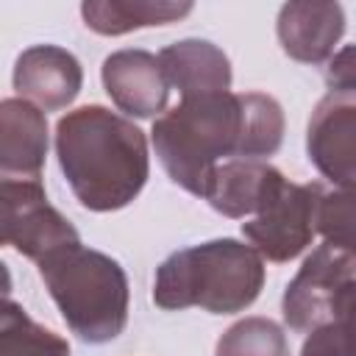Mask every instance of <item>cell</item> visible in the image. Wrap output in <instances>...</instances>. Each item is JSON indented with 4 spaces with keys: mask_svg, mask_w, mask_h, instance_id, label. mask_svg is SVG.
I'll return each mask as SVG.
<instances>
[{
    "mask_svg": "<svg viewBox=\"0 0 356 356\" xmlns=\"http://www.w3.org/2000/svg\"><path fill=\"white\" fill-rule=\"evenodd\" d=\"M153 147L172 184L203 197L211 170L225 156L264 159L284 142V108L261 92L181 97L153 122Z\"/></svg>",
    "mask_w": 356,
    "mask_h": 356,
    "instance_id": "6da1fadb",
    "label": "cell"
},
{
    "mask_svg": "<svg viewBox=\"0 0 356 356\" xmlns=\"http://www.w3.org/2000/svg\"><path fill=\"white\" fill-rule=\"evenodd\" d=\"M58 167L89 211L125 209L147 184L150 156L145 134L106 106H81L56 125Z\"/></svg>",
    "mask_w": 356,
    "mask_h": 356,
    "instance_id": "7a4b0ae2",
    "label": "cell"
},
{
    "mask_svg": "<svg viewBox=\"0 0 356 356\" xmlns=\"http://www.w3.org/2000/svg\"><path fill=\"white\" fill-rule=\"evenodd\" d=\"M264 286V259L239 239H211L170 253L153 278V303L167 312L197 306L211 314L245 312Z\"/></svg>",
    "mask_w": 356,
    "mask_h": 356,
    "instance_id": "3957f363",
    "label": "cell"
},
{
    "mask_svg": "<svg viewBox=\"0 0 356 356\" xmlns=\"http://www.w3.org/2000/svg\"><path fill=\"white\" fill-rule=\"evenodd\" d=\"M70 331L89 345L111 342L128 323V275L117 259L81 242L56 248L36 261Z\"/></svg>",
    "mask_w": 356,
    "mask_h": 356,
    "instance_id": "277c9868",
    "label": "cell"
},
{
    "mask_svg": "<svg viewBox=\"0 0 356 356\" xmlns=\"http://www.w3.org/2000/svg\"><path fill=\"white\" fill-rule=\"evenodd\" d=\"M356 261L353 250L323 242L300 264L281 298L284 323L292 331H312L317 325L348 320L353 312Z\"/></svg>",
    "mask_w": 356,
    "mask_h": 356,
    "instance_id": "5b68a950",
    "label": "cell"
},
{
    "mask_svg": "<svg viewBox=\"0 0 356 356\" xmlns=\"http://www.w3.org/2000/svg\"><path fill=\"white\" fill-rule=\"evenodd\" d=\"M81 242L75 225L47 203L39 181H0V248L14 245L39 261L56 248Z\"/></svg>",
    "mask_w": 356,
    "mask_h": 356,
    "instance_id": "8992f818",
    "label": "cell"
},
{
    "mask_svg": "<svg viewBox=\"0 0 356 356\" xmlns=\"http://www.w3.org/2000/svg\"><path fill=\"white\" fill-rule=\"evenodd\" d=\"M323 184H292L286 181L281 192L270 200L264 211L242 222V234L250 248L267 261H289L300 256L317 234V203Z\"/></svg>",
    "mask_w": 356,
    "mask_h": 356,
    "instance_id": "52a82bcc",
    "label": "cell"
},
{
    "mask_svg": "<svg viewBox=\"0 0 356 356\" xmlns=\"http://www.w3.org/2000/svg\"><path fill=\"white\" fill-rule=\"evenodd\" d=\"M309 161L337 189L356 178V92H328L312 111L306 131Z\"/></svg>",
    "mask_w": 356,
    "mask_h": 356,
    "instance_id": "ba28073f",
    "label": "cell"
},
{
    "mask_svg": "<svg viewBox=\"0 0 356 356\" xmlns=\"http://www.w3.org/2000/svg\"><path fill=\"white\" fill-rule=\"evenodd\" d=\"M11 83L17 95L36 108L58 111L78 97L83 70L70 50L58 44H33L17 56Z\"/></svg>",
    "mask_w": 356,
    "mask_h": 356,
    "instance_id": "9c48e42d",
    "label": "cell"
},
{
    "mask_svg": "<svg viewBox=\"0 0 356 356\" xmlns=\"http://www.w3.org/2000/svg\"><path fill=\"white\" fill-rule=\"evenodd\" d=\"M286 184L284 172L259 159H228L209 175L203 197L214 211L231 220L256 217Z\"/></svg>",
    "mask_w": 356,
    "mask_h": 356,
    "instance_id": "30bf717a",
    "label": "cell"
},
{
    "mask_svg": "<svg viewBox=\"0 0 356 356\" xmlns=\"http://www.w3.org/2000/svg\"><path fill=\"white\" fill-rule=\"evenodd\" d=\"M100 78L111 103L131 117L147 120L164 111L167 106L170 86L164 81L159 58L147 50L128 47L106 56L100 67Z\"/></svg>",
    "mask_w": 356,
    "mask_h": 356,
    "instance_id": "8fae6325",
    "label": "cell"
},
{
    "mask_svg": "<svg viewBox=\"0 0 356 356\" xmlns=\"http://www.w3.org/2000/svg\"><path fill=\"white\" fill-rule=\"evenodd\" d=\"M44 159V111L22 97L0 100V181H39Z\"/></svg>",
    "mask_w": 356,
    "mask_h": 356,
    "instance_id": "7c38bea8",
    "label": "cell"
},
{
    "mask_svg": "<svg viewBox=\"0 0 356 356\" xmlns=\"http://www.w3.org/2000/svg\"><path fill=\"white\" fill-rule=\"evenodd\" d=\"M275 31L289 58L323 64L345 33V11L339 3H286L278 11Z\"/></svg>",
    "mask_w": 356,
    "mask_h": 356,
    "instance_id": "4fadbf2b",
    "label": "cell"
},
{
    "mask_svg": "<svg viewBox=\"0 0 356 356\" xmlns=\"http://www.w3.org/2000/svg\"><path fill=\"white\" fill-rule=\"evenodd\" d=\"M156 58L167 86L178 89L181 97L231 92V61L217 44L206 39L172 42Z\"/></svg>",
    "mask_w": 356,
    "mask_h": 356,
    "instance_id": "5bb4252c",
    "label": "cell"
},
{
    "mask_svg": "<svg viewBox=\"0 0 356 356\" xmlns=\"http://www.w3.org/2000/svg\"><path fill=\"white\" fill-rule=\"evenodd\" d=\"M192 11V3L175 0H86L81 6L83 25L100 36H122L136 28L170 25Z\"/></svg>",
    "mask_w": 356,
    "mask_h": 356,
    "instance_id": "9a60e30c",
    "label": "cell"
},
{
    "mask_svg": "<svg viewBox=\"0 0 356 356\" xmlns=\"http://www.w3.org/2000/svg\"><path fill=\"white\" fill-rule=\"evenodd\" d=\"M0 356H70V345L31 320L17 300L0 298Z\"/></svg>",
    "mask_w": 356,
    "mask_h": 356,
    "instance_id": "2e32d148",
    "label": "cell"
},
{
    "mask_svg": "<svg viewBox=\"0 0 356 356\" xmlns=\"http://www.w3.org/2000/svg\"><path fill=\"white\" fill-rule=\"evenodd\" d=\"M214 356H289V342L270 317H245L217 339Z\"/></svg>",
    "mask_w": 356,
    "mask_h": 356,
    "instance_id": "e0dca14e",
    "label": "cell"
},
{
    "mask_svg": "<svg viewBox=\"0 0 356 356\" xmlns=\"http://www.w3.org/2000/svg\"><path fill=\"white\" fill-rule=\"evenodd\" d=\"M317 234L325 242L353 250V192L350 189H323L317 203Z\"/></svg>",
    "mask_w": 356,
    "mask_h": 356,
    "instance_id": "ac0fdd59",
    "label": "cell"
},
{
    "mask_svg": "<svg viewBox=\"0 0 356 356\" xmlns=\"http://www.w3.org/2000/svg\"><path fill=\"white\" fill-rule=\"evenodd\" d=\"M300 356H350V317L312 328Z\"/></svg>",
    "mask_w": 356,
    "mask_h": 356,
    "instance_id": "d6986e66",
    "label": "cell"
},
{
    "mask_svg": "<svg viewBox=\"0 0 356 356\" xmlns=\"http://www.w3.org/2000/svg\"><path fill=\"white\" fill-rule=\"evenodd\" d=\"M328 92H356V67H353V44H345L339 53L328 58L325 70Z\"/></svg>",
    "mask_w": 356,
    "mask_h": 356,
    "instance_id": "ffe728a7",
    "label": "cell"
},
{
    "mask_svg": "<svg viewBox=\"0 0 356 356\" xmlns=\"http://www.w3.org/2000/svg\"><path fill=\"white\" fill-rule=\"evenodd\" d=\"M11 289H14L11 273H8V267L0 261V298H11Z\"/></svg>",
    "mask_w": 356,
    "mask_h": 356,
    "instance_id": "44dd1931",
    "label": "cell"
}]
</instances>
